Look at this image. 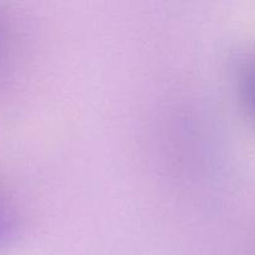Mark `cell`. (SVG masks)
I'll list each match as a JSON object with an SVG mask.
<instances>
[{"mask_svg":"<svg viewBox=\"0 0 255 255\" xmlns=\"http://www.w3.org/2000/svg\"><path fill=\"white\" fill-rule=\"evenodd\" d=\"M7 232H9V227H7L6 217H5V213L0 207V241L7 236Z\"/></svg>","mask_w":255,"mask_h":255,"instance_id":"6da1fadb","label":"cell"},{"mask_svg":"<svg viewBox=\"0 0 255 255\" xmlns=\"http://www.w3.org/2000/svg\"><path fill=\"white\" fill-rule=\"evenodd\" d=\"M249 91H251V97L255 104V66L252 69V72L249 74Z\"/></svg>","mask_w":255,"mask_h":255,"instance_id":"7a4b0ae2","label":"cell"}]
</instances>
